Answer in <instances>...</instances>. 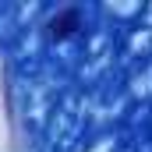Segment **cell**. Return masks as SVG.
<instances>
[{"mask_svg": "<svg viewBox=\"0 0 152 152\" xmlns=\"http://www.w3.org/2000/svg\"><path fill=\"white\" fill-rule=\"evenodd\" d=\"M81 28V11L78 7H60L53 18H50V36L53 39H67Z\"/></svg>", "mask_w": 152, "mask_h": 152, "instance_id": "6da1fadb", "label": "cell"}]
</instances>
